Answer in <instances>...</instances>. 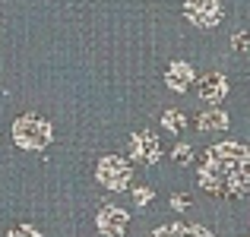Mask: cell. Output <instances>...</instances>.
Returning <instances> with one entry per match:
<instances>
[{"mask_svg": "<svg viewBox=\"0 0 250 237\" xmlns=\"http://www.w3.org/2000/svg\"><path fill=\"white\" fill-rule=\"evenodd\" d=\"M13 142L25 152H38L54 142V127L38 114H19L13 120Z\"/></svg>", "mask_w": 250, "mask_h": 237, "instance_id": "cell-2", "label": "cell"}, {"mask_svg": "<svg viewBox=\"0 0 250 237\" xmlns=\"http://www.w3.org/2000/svg\"><path fill=\"white\" fill-rule=\"evenodd\" d=\"M171 158H174L177 164H190V161H193V149H190L187 142H177L174 152H171Z\"/></svg>", "mask_w": 250, "mask_h": 237, "instance_id": "cell-12", "label": "cell"}, {"mask_svg": "<svg viewBox=\"0 0 250 237\" xmlns=\"http://www.w3.org/2000/svg\"><path fill=\"white\" fill-rule=\"evenodd\" d=\"M130 155L136 158L140 164H159L162 158V142L155 133H149V130H136L133 136H130Z\"/></svg>", "mask_w": 250, "mask_h": 237, "instance_id": "cell-5", "label": "cell"}, {"mask_svg": "<svg viewBox=\"0 0 250 237\" xmlns=\"http://www.w3.org/2000/svg\"><path fill=\"white\" fill-rule=\"evenodd\" d=\"M152 199H155V193H152L149 187H136V190H133V202H136L140 209H146Z\"/></svg>", "mask_w": 250, "mask_h": 237, "instance_id": "cell-13", "label": "cell"}, {"mask_svg": "<svg viewBox=\"0 0 250 237\" xmlns=\"http://www.w3.org/2000/svg\"><path fill=\"white\" fill-rule=\"evenodd\" d=\"M162 127L171 130V133H184V130H187V120H184V114H181V111L168 108L165 114H162Z\"/></svg>", "mask_w": 250, "mask_h": 237, "instance_id": "cell-11", "label": "cell"}, {"mask_svg": "<svg viewBox=\"0 0 250 237\" xmlns=\"http://www.w3.org/2000/svg\"><path fill=\"white\" fill-rule=\"evenodd\" d=\"M98 231L104 237H124L130 228V215L124 212L121 206H102L98 209V218H95Z\"/></svg>", "mask_w": 250, "mask_h": 237, "instance_id": "cell-6", "label": "cell"}, {"mask_svg": "<svg viewBox=\"0 0 250 237\" xmlns=\"http://www.w3.org/2000/svg\"><path fill=\"white\" fill-rule=\"evenodd\" d=\"M184 16L190 25H200V29H215L225 16V6L222 0H187L184 3Z\"/></svg>", "mask_w": 250, "mask_h": 237, "instance_id": "cell-4", "label": "cell"}, {"mask_svg": "<svg viewBox=\"0 0 250 237\" xmlns=\"http://www.w3.org/2000/svg\"><path fill=\"white\" fill-rule=\"evenodd\" d=\"M95 177L104 190L121 193V190H127L130 180H133V168H130V161L124 155H104V158H98V164H95Z\"/></svg>", "mask_w": 250, "mask_h": 237, "instance_id": "cell-3", "label": "cell"}, {"mask_svg": "<svg viewBox=\"0 0 250 237\" xmlns=\"http://www.w3.org/2000/svg\"><path fill=\"white\" fill-rule=\"evenodd\" d=\"M200 190L209 196L244 199L250 190V152L244 142H215L203 152L196 171Z\"/></svg>", "mask_w": 250, "mask_h": 237, "instance_id": "cell-1", "label": "cell"}, {"mask_svg": "<svg viewBox=\"0 0 250 237\" xmlns=\"http://www.w3.org/2000/svg\"><path fill=\"white\" fill-rule=\"evenodd\" d=\"M149 237H215L212 231H206V228H196V225H165L159 228V231H152Z\"/></svg>", "mask_w": 250, "mask_h": 237, "instance_id": "cell-10", "label": "cell"}, {"mask_svg": "<svg viewBox=\"0 0 250 237\" xmlns=\"http://www.w3.org/2000/svg\"><path fill=\"white\" fill-rule=\"evenodd\" d=\"M234 51H238V54H247V32H238V35H234V44H231Z\"/></svg>", "mask_w": 250, "mask_h": 237, "instance_id": "cell-16", "label": "cell"}, {"mask_svg": "<svg viewBox=\"0 0 250 237\" xmlns=\"http://www.w3.org/2000/svg\"><path fill=\"white\" fill-rule=\"evenodd\" d=\"M228 123H231V117L215 104L203 114H196V130H203V133H222V130H228Z\"/></svg>", "mask_w": 250, "mask_h": 237, "instance_id": "cell-9", "label": "cell"}, {"mask_svg": "<svg viewBox=\"0 0 250 237\" xmlns=\"http://www.w3.org/2000/svg\"><path fill=\"white\" fill-rule=\"evenodd\" d=\"M6 237H42V231H38V228H32V225H19V228H13Z\"/></svg>", "mask_w": 250, "mask_h": 237, "instance_id": "cell-14", "label": "cell"}, {"mask_svg": "<svg viewBox=\"0 0 250 237\" xmlns=\"http://www.w3.org/2000/svg\"><path fill=\"white\" fill-rule=\"evenodd\" d=\"M193 79H196V73H193V67H190L187 60H171L168 63L165 85H168L171 92H187L190 85H193Z\"/></svg>", "mask_w": 250, "mask_h": 237, "instance_id": "cell-7", "label": "cell"}, {"mask_svg": "<svg viewBox=\"0 0 250 237\" xmlns=\"http://www.w3.org/2000/svg\"><path fill=\"white\" fill-rule=\"evenodd\" d=\"M225 95H228V79L222 76V73H206V76H200V98H203L206 104L225 101Z\"/></svg>", "mask_w": 250, "mask_h": 237, "instance_id": "cell-8", "label": "cell"}, {"mask_svg": "<svg viewBox=\"0 0 250 237\" xmlns=\"http://www.w3.org/2000/svg\"><path fill=\"white\" fill-rule=\"evenodd\" d=\"M171 209H177V212H187V209H190V199H187L184 193H174V196H171Z\"/></svg>", "mask_w": 250, "mask_h": 237, "instance_id": "cell-15", "label": "cell"}]
</instances>
